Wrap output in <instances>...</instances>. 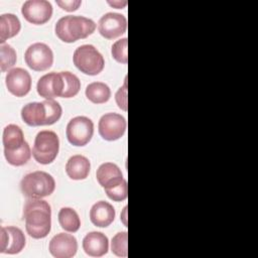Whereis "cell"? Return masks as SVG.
Listing matches in <instances>:
<instances>
[{"label": "cell", "mask_w": 258, "mask_h": 258, "mask_svg": "<svg viewBox=\"0 0 258 258\" xmlns=\"http://www.w3.org/2000/svg\"><path fill=\"white\" fill-rule=\"evenodd\" d=\"M59 139L55 132L50 130L39 131L34 139L32 155L40 164H49L57 156Z\"/></svg>", "instance_id": "cell-5"}, {"label": "cell", "mask_w": 258, "mask_h": 258, "mask_svg": "<svg viewBox=\"0 0 258 258\" xmlns=\"http://www.w3.org/2000/svg\"><path fill=\"white\" fill-rule=\"evenodd\" d=\"M128 233L126 231L117 233L111 241V251L118 257H127L128 255Z\"/></svg>", "instance_id": "cell-27"}, {"label": "cell", "mask_w": 258, "mask_h": 258, "mask_svg": "<svg viewBox=\"0 0 258 258\" xmlns=\"http://www.w3.org/2000/svg\"><path fill=\"white\" fill-rule=\"evenodd\" d=\"M55 188V181L51 174L37 170L24 175L20 181V189L28 199H42L50 196Z\"/></svg>", "instance_id": "cell-3"}, {"label": "cell", "mask_w": 258, "mask_h": 258, "mask_svg": "<svg viewBox=\"0 0 258 258\" xmlns=\"http://www.w3.org/2000/svg\"><path fill=\"white\" fill-rule=\"evenodd\" d=\"M114 207L105 201H99L94 204L90 210V220L96 227L106 228L110 226L115 219Z\"/></svg>", "instance_id": "cell-17"}, {"label": "cell", "mask_w": 258, "mask_h": 258, "mask_svg": "<svg viewBox=\"0 0 258 258\" xmlns=\"http://www.w3.org/2000/svg\"><path fill=\"white\" fill-rule=\"evenodd\" d=\"M73 61L80 72L89 76L99 75L105 66L103 55L92 44H84L76 48Z\"/></svg>", "instance_id": "cell-4"}, {"label": "cell", "mask_w": 258, "mask_h": 258, "mask_svg": "<svg viewBox=\"0 0 258 258\" xmlns=\"http://www.w3.org/2000/svg\"><path fill=\"white\" fill-rule=\"evenodd\" d=\"M48 250L55 258H72L77 253L78 242L71 234L58 233L49 241Z\"/></svg>", "instance_id": "cell-14"}, {"label": "cell", "mask_w": 258, "mask_h": 258, "mask_svg": "<svg viewBox=\"0 0 258 258\" xmlns=\"http://www.w3.org/2000/svg\"><path fill=\"white\" fill-rule=\"evenodd\" d=\"M91 170L89 159L81 154L73 155L66 164V172L68 176L74 180L86 179Z\"/></svg>", "instance_id": "cell-19"}, {"label": "cell", "mask_w": 258, "mask_h": 258, "mask_svg": "<svg viewBox=\"0 0 258 258\" xmlns=\"http://www.w3.org/2000/svg\"><path fill=\"white\" fill-rule=\"evenodd\" d=\"M21 118L28 126L47 125V112L43 102H32L21 109Z\"/></svg>", "instance_id": "cell-18"}, {"label": "cell", "mask_w": 258, "mask_h": 258, "mask_svg": "<svg viewBox=\"0 0 258 258\" xmlns=\"http://www.w3.org/2000/svg\"><path fill=\"white\" fill-rule=\"evenodd\" d=\"M126 29L127 19L120 13L108 12L104 14L98 22L99 33L107 39H113L121 36L126 32Z\"/></svg>", "instance_id": "cell-10"}, {"label": "cell", "mask_w": 258, "mask_h": 258, "mask_svg": "<svg viewBox=\"0 0 258 258\" xmlns=\"http://www.w3.org/2000/svg\"><path fill=\"white\" fill-rule=\"evenodd\" d=\"M115 100L118 105V107L123 110L127 111L128 108V103H127V79L125 78L124 85L119 88L117 93L115 94Z\"/></svg>", "instance_id": "cell-30"}, {"label": "cell", "mask_w": 258, "mask_h": 258, "mask_svg": "<svg viewBox=\"0 0 258 258\" xmlns=\"http://www.w3.org/2000/svg\"><path fill=\"white\" fill-rule=\"evenodd\" d=\"M86 97L94 104H104L111 97V90L108 85L102 82H93L89 84L85 91Z\"/></svg>", "instance_id": "cell-22"}, {"label": "cell", "mask_w": 258, "mask_h": 258, "mask_svg": "<svg viewBox=\"0 0 258 258\" xmlns=\"http://www.w3.org/2000/svg\"><path fill=\"white\" fill-rule=\"evenodd\" d=\"M21 29V23L19 18L12 13H4L0 16V43L4 42L15 35Z\"/></svg>", "instance_id": "cell-20"}, {"label": "cell", "mask_w": 258, "mask_h": 258, "mask_svg": "<svg viewBox=\"0 0 258 258\" xmlns=\"http://www.w3.org/2000/svg\"><path fill=\"white\" fill-rule=\"evenodd\" d=\"M26 243L23 232L13 226L1 227L0 252L4 254H17L22 251Z\"/></svg>", "instance_id": "cell-12"}, {"label": "cell", "mask_w": 258, "mask_h": 258, "mask_svg": "<svg viewBox=\"0 0 258 258\" xmlns=\"http://www.w3.org/2000/svg\"><path fill=\"white\" fill-rule=\"evenodd\" d=\"M83 249L91 257H102L108 253L109 240L101 232H90L83 239Z\"/></svg>", "instance_id": "cell-16"}, {"label": "cell", "mask_w": 258, "mask_h": 258, "mask_svg": "<svg viewBox=\"0 0 258 258\" xmlns=\"http://www.w3.org/2000/svg\"><path fill=\"white\" fill-rule=\"evenodd\" d=\"M58 223L60 227L70 233L77 232L81 227V220L78 213L72 208H61L58 212Z\"/></svg>", "instance_id": "cell-23"}, {"label": "cell", "mask_w": 258, "mask_h": 258, "mask_svg": "<svg viewBox=\"0 0 258 258\" xmlns=\"http://www.w3.org/2000/svg\"><path fill=\"white\" fill-rule=\"evenodd\" d=\"M56 4L62 9V10H66V11H69V12H73V11H76L82 4V1L81 0H70V1H59L57 0L56 1Z\"/></svg>", "instance_id": "cell-31"}, {"label": "cell", "mask_w": 258, "mask_h": 258, "mask_svg": "<svg viewBox=\"0 0 258 258\" xmlns=\"http://www.w3.org/2000/svg\"><path fill=\"white\" fill-rule=\"evenodd\" d=\"M127 123L125 118L118 113L104 114L98 123L100 136L107 141L120 139L126 131Z\"/></svg>", "instance_id": "cell-8"}, {"label": "cell", "mask_w": 258, "mask_h": 258, "mask_svg": "<svg viewBox=\"0 0 258 258\" xmlns=\"http://www.w3.org/2000/svg\"><path fill=\"white\" fill-rule=\"evenodd\" d=\"M64 82V88L61 98H73L81 89V82L79 78L71 72H60Z\"/></svg>", "instance_id": "cell-25"}, {"label": "cell", "mask_w": 258, "mask_h": 258, "mask_svg": "<svg viewBox=\"0 0 258 258\" xmlns=\"http://www.w3.org/2000/svg\"><path fill=\"white\" fill-rule=\"evenodd\" d=\"M4 156L7 162L14 166H21L27 163L31 157L30 146L25 142L20 148L13 151H4Z\"/></svg>", "instance_id": "cell-24"}, {"label": "cell", "mask_w": 258, "mask_h": 258, "mask_svg": "<svg viewBox=\"0 0 258 258\" xmlns=\"http://www.w3.org/2000/svg\"><path fill=\"white\" fill-rule=\"evenodd\" d=\"M26 64L33 71H46L52 66L53 52L51 48L43 42H35L27 47L24 53Z\"/></svg>", "instance_id": "cell-7"}, {"label": "cell", "mask_w": 258, "mask_h": 258, "mask_svg": "<svg viewBox=\"0 0 258 258\" xmlns=\"http://www.w3.org/2000/svg\"><path fill=\"white\" fill-rule=\"evenodd\" d=\"M2 141L4 151L16 150L26 142L21 128L15 124H9L4 128Z\"/></svg>", "instance_id": "cell-21"}, {"label": "cell", "mask_w": 258, "mask_h": 258, "mask_svg": "<svg viewBox=\"0 0 258 258\" xmlns=\"http://www.w3.org/2000/svg\"><path fill=\"white\" fill-rule=\"evenodd\" d=\"M106 195L108 198L114 202H122L127 199L128 195V186H127V181L125 180L123 183L111 188L105 190Z\"/></svg>", "instance_id": "cell-29"}, {"label": "cell", "mask_w": 258, "mask_h": 258, "mask_svg": "<svg viewBox=\"0 0 258 258\" xmlns=\"http://www.w3.org/2000/svg\"><path fill=\"white\" fill-rule=\"evenodd\" d=\"M108 4L111 5V6H113V7H115V8L121 9V8H123V7L127 4V2H126V1H123V2H121V1H113V2L108 1Z\"/></svg>", "instance_id": "cell-32"}, {"label": "cell", "mask_w": 258, "mask_h": 258, "mask_svg": "<svg viewBox=\"0 0 258 258\" xmlns=\"http://www.w3.org/2000/svg\"><path fill=\"white\" fill-rule=\"evenodd\" d=\"M25 230L33 239L45 238L51 229V209L46 201L29 199L23 208Z\"/></svg>", "instance_id": "cell-1"}, {"label": "cell", "mask_w": 258, "mask_h": 258, "mask_svg": "<svg viewBox=\"0 0 258 258\" xmlns=\"http://www.w3.org/2000/svg\"><path fill=\"white\" fill-rule=\"evenodd\" d=\"M126 210H127V207H125L124 208V216H121V219H122V221H123V223H124V225L126 226L127 225V221H126Z\"/></svg>", "instance_id": "cell-33"}, {"label": "cell", "mask_w": 258, "mask_h": 258, "mask_svg": "<svg viewBox=\"0 0 258 258\" xmlns=\"http://www.w3.org/2000/svg\"><path fill=\"white\" fill-rule=\"evenodd\" d=\"M96 29V23L85 16L67 15L57 20L54 26L56 36L63 42L72 43L91 35Z\"/></svg>", "instance_id": "cell-2"}, {"label": "cell", "mask_w": 258, "mask_h": 258, "mask_svg": "<svg viewBox=\"0 0 258 258\" xmlns=\"http://www.w3.org/2000/svg\"><path fill=\"white\" fill-rule=\"evenodd\" d=\"M128 39L127 37L121 38L113 43L111 53L113 58L120 63H127L128 61Z\"/></svg>", "instance_id": "cell-28"}, {"label": "cell", "mask_w": 258, "mask_h": 258, "mask_svg": "<svg viewBox=\"0 0 258 258\" xmlns=\"http://www.w3.org/2000/svg\"><path fill=\"white\" fill-rule=\"evenodd\" d=\"M96 177L105 190L111 189L125 181L121 169L113 162L102 163L96 171Z\"/></svg>", "instance_id": "cell-15"}, {"label": "cell", "mask_w": 258, "mask_h": 258, "mask_svg": "<svg viewBox=\"0 0 258 258\" xmlns=\"http://www.w3.org/2000/svg\"><path fill=\"white\" fill-rule=\"evenodd\" d=\"M21 13L28 22L41 25L51 18L52 6L46 0H27L21 7Z\"/></svg>", "instance_id": "cell-9"}, {"label": "cell", "mask_w": 258, "mask_h": 258, "mask_svg": "<svg viewBox=\"0 0 258 258\" xmlns=\"http://www.w3.org/2000/svg\"><path fill=\"white\" fill-rule=\"evenodd\" d=\"M94 134V123L86 116H77L67 125L66 135L68 141L74 146L87 145Z\"/></svg>", "instance_id": "cell-6"}, {"label": "cell", "mask_w": 258, "mask_h": 258, "mask_svg": "<svg viewBox=\"0 0 258 258\" xmlns=\"http://www.w3.org/2000/svg\"><path fill=\"white\" fill-rule=\"evenodd\" d=\"M0 55V67L2 73L8 71L15 64L17 55L15 49L10 44H1Z\"/></svg>", "instance_id": "cell-26"}, {"label": "cell", "mask_w": 258, "mask_h": 258, "mask_svg": "<svg viewBox=\"0 0 258 258\" xmlns=\"http://www.w3.org/2000/svg\"><path fill=\"white\" fill-rule=\"evenodd\" d=\"M5 84L7 90L16 97H24L31 89V77L22 68H14L8 71Z\"/></svg>", "instance_id": "cell-13"}, {"label": "cell", "mask_w": 258, "mask_h": 258, "mask_svg": "<svg viewBox=\"0 0 258 258\" xmlns=\"http://www.w3.org/2000/svg\"><path fill=\"white\" fill-rule=\"evenodd\" d=\"M64 82L61 73H48L42 76L36 86L37 93L45 100H53L56 97H62Z\"/></svg>", "instance_id": "cell-11"}]
</instances>
